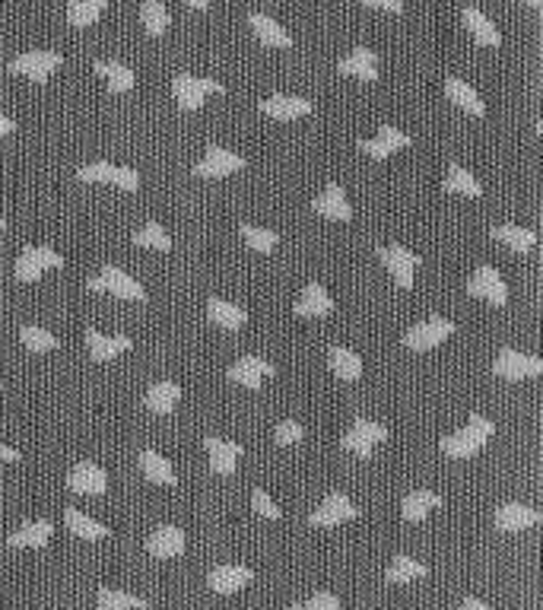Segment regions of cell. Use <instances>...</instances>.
Masks as SVG:
<instances>
[{
  "mask_svg": "<svg viewBox=\"0 0 543 610\" xmlns=\"http://www.w3.org/2000/svg\"><path fill=\"white\" fill-rule=\"evenodd\" d=\"M493 433H495V426L489 423L486 417L471 413V417H467V426L461 429V433H452L442 439V452H445L448 458H474V455L486 445Z\"/></svg>",
  "mask_w": 543,
  "mask_h": 610,
  "instance_id": "1",
  "label": "cell"
},
{
  "mask_svg": "<svg viewBox=\"0 0 543 610\" xmlns=\"http://www.w3.org/2000/svg\"><path fill=\"white\" fill-rule=\"evenodd\" d=\"M86 290H92V293H112V296L131 299V303H144V299H146V290L140 286V280H133L131 273H124V271H121V267H115V264H105L99 277L86 280Z\"/></svg>",
  "mask_w": 543,
  "mask_h": 610,
  "instance_id": "2",
  "label": "cell"
},
{
  "mask_svg": "<svg viewBox=\"0 0 543 610\" xmlns=\"http://www.w3.org/2000/svg\"><path fill=\"white\" fill-rule=\"evenodd\" d=\"M60 264H64V258H60L55 248L29 245V248H23L16 258V280L19 284H36L48 267H60Z\"/></svg>",
  "mask_w": 543,
  "mask_h": 610,
  "instance_id": "3",
  "label": "cell"
},
{
  "mask_svg": "<svg viewBox=\"0 0 543 610\" xmlns=\"http://www.w3.org/2000/svg\"><path fill=\"white\" fill-rule=\"evenodd\" d=\"M172 92H176V102L181 109L197 112L200 105H204L207 92H223V86H219L217 80H200V77H191V73H178V77L172 80Z\"/></svg>",
  "mask_w": 543,
  "mask_h": 610,
  "instance_id": "4",
  "label": "cell"
},
{
  "mask_svg": "<svg viewBox=\"0 0 543 610\" xmlns=\"http://www.w3.org/2000/svg\"><path fill=\"white\" fill-rule=\"evenodd\" d=\"M493 372L506 381H521V379H534V375H540L543 363L538 357H527V353H518V350H512V347H506V350H499V357H495Z\"/></svg>",
  "mask_w": 543,
  "mask_h": 610,
  "instance_id": "5",
  "label": "cell"
},
{
  "mask_svg": "<svg viewBox=\"0 0 543 610\" xmlns=\"http://www.w3.org/2000/svg\"><path fill=\"white\" fill-rule=\"evenodd\" d=\"M378 258H381V264L391 271L394 284H398L400 290H410L413 271H417V264H420V254H413L410 248H404V245H381Z\"/></svg>",
  "mask_w": 543,
  "mask_h": 610,
  "instance_id": "6",
  "label": "cell"
},
{
  "mask_svg": "<svg viewBox=\"0 0 543 610\" xmlns=\"http://www.w3.org/2000/svg\"><path fill=\"white\" fill-rule=\"evenodd\" d=\"M58 67H60L58 51H23V55L10 61V73H16V77H29V80H36V83H45Z\"/></svg>",
  "mask_w": 543,
  "mask_h": 610,
  "instance_id": "7",
  "label": "cell"
},
{
  "mask_svg": "<svg viewBox=\"0 0 543 610\" xmlns=\"http://www.w3.org/2000/svg\"><path fill=\"white\" fill-rule=\"evenodd\" d=\"M454 334V325L448 318H426L420 321V325H413L410 331L404 334V344L410 347V350H432V347H439L442 340H448Z\"/></svg>",
  "mask_w": 543,
  "mask_h": 610,
  "instance_id": "8",
  "label": "cell"
},
{
  "mask_svg": "<svg viewBox=\"0 0 543 610\" xmlns=\"http://www.w3.org/2000/svg\"><path fill=\"white\" fill-rule=\"evenodd\" d=\"M467 293H471V296H477V299H486V303H493V305H506L508 303V286H506L502 273L495 271L493 264L477 267V273L467 280Z\"/></svg>",
  "mask_w": 543,
  "mask_h": 610,
  "instance_id": "9",
  "label": "cell"
},
{
  "mask_svg": "<svg viewBox=\"0 0 543 610\" xmlns=\"http://www.w3.org/2000/svg\"><path fill=\"white\" fill-rule=\"evenodd\" d=\"M239 169H245V159H241L239 153L226 150V146H207V156L194 166V176L197 178H226Z\"/></svg>",
  "mask_w": 543,
  "mask_h": 610,
  "instance_id": "10",
  "label": "cell"
},
{
  "mask_svg": "<svg viewBox=\"0 0 543 610\" xmlns=\"http://www.w3.org/2000/svg\"><path fill=\"white\" fill-rule=\"evenodd\" d=\"M385 439H388V426L359 417L350 433L340 439V445H344L346 452H357L359 458H372V445H378V442H385Z\"/></svg>",
  "mask_w": 543,
  "mask_h": 610,
  "instance_id": "11",
  "label": "cell"
},
{
  "mask_svg": "<svg viewBox=\"0 0 543 610\" xmlns=\"http://www.w3.org/2000/svg\"><path fill=\"white\" fill-rule=\"evenodd\" d=\"M353 519H359V508L353 506L344 493H331L321 502V508H314L308 521H312L314 528H334L340 525V521H353Z\"/></svg>",
  "mask_w": 543,
  "mask_h": 610,
  "instance_id": "12",
  "label": "cell"
},
{
  "mask_svg": "<svg viewBox=\"0 0 543 610\" xmlns=\"http://www.w3.org/2000/svg\"><path fill=\"white\" fill-rule=\"evenodd\" d=\"M67 487H70V493H80V496H102L105 489H109V477H105L102 467L92 465V461H80V465L67 474Z\"/></svg>",
  "mask_w": 543,
  "mask_h": 610,
  "instance_id": "13",
  "label": "cell"
},
{
  "mask_svg": "<svg viewBox=\"0 0 543 610\" xmlns=\"http://www.w3.org/2000/svg\"><path fill=\"white\" fill-rule=\"evenodd\" d=\"M540 521L543 515L538 508L521 506V502H506V506H499L493 515V525L499 528V531H525V528H534L540 525Z\"/></svg>",
  "mask_w": 543,
  "mask_h": 610,
  "instance_id": "14",
  "label": "cell"
},
{
  "mask_svg": "<svg viewBox=\"0 0 543 610\" xmlns=\"http://www.w3.org/2000/svg\"><path fill=\"white\" fill-rule=\"evenodd\" d=\"M314 213L318 217H327V219H340V223H346V219L353 217V207H350V200H346V191H344V185L340 182H331L325 187V191L314 198Z\"/></svg>",
  "mask_w": 543,
  "mask_h": 610,
  "instance_id": "15",
  "label": "cell"
},
{
  "mask_svg": "<svg viewBox=\"0 0 543 610\" xmlns=\"http://www.w3.org/2000/svg\"><path fill=\"white\" fill-rule=\"evenodd\" d=\"M204 445H207V455H210V471L229 477V474L236 471L239 458H241V445H239V442L219 439V435H207Z\"/></svg>",
  "mask_w": 543,
  "mask_h": 610,
  "instance_id": "16",
  "label": "cell"
},
{
  "mask_svg": "<svg viewBox=\"0 0 543 610\" xmlns=\"http://www.w3.org/2000/svg\"><path fill=\"white\" fill-rule=\"evenodd\" d=\"M404 146H410V137H407L400 127H391V124L381 127L375 140H359V150L372 159H388L391 153L404 150Z\"/></svg>",
  "mask_w": 543,
  "mask_h": 610,
  "instance_id": "17",
  "label": "cell"
},
{
  "mask_svg": "<svg viewBox=\"0 0 543 610\" xmlns=\"http://www.w3.org/2000/svg\"><path fill=\"white\" fill-rule=\"evenodd\" d=\"M271 375H277V369L267 363L264 357H241L239 363L229 369V381L245 385V388H261L264 379H271Z\"/></svg>",
  "mask_w": 543,
  "mask_h": 610,
  "instance_id": "18",
  "label": "cell"
},
{
  "mask_svg": "<svg viewBox=\"0 0 543 610\" xmlns=\"http://www.w3.org/2000/svg\"><path fill=\"white\" fill-rule=\"evenodd\" d=\"M146 550H150L156 560H176V556L185 553V531L176 525H163L150 534L146 540Z\"/></svg>",
  "mask_w": 543,
  "mask_h": 610,
  "instance_id": "19",
  "label": "cell"
},
{
  "mask_svg": "<svg viewBox=\"0 0 543 610\" xmlns=\"http://www.w3.org/2000/svg\"><path fill=\"white\" fill-rule=\"evenodd\" d=\"M254 579V573L248 566H217L207 575V585L217 594H236L239 588H245Z\"/></svg>",
  "mask_w": 543,
  "mask_h": 610,
  "instance_id": "20",
  "label": "cell"
},
{
  "mask_svg": "<svg viewBox=\"0 0 543 610\" xmlns=\"http://www.w3.org/2000/svg\"><path fill=\"white\" fill-rule=\"evenodd\" d=\"M293 312L302 315V318H325V315L334 312V303L331 296H327V290L318 284V280H312V284L302 290L299 303L293 305Z\"/></svg>",
  "mask_w": 543,
  "mask_h": 610,
  "instance_id": "21",
  "label": "cell"
},
{
  "mask_svg": "<svg viewBox=\"0 0 543 610\" xmlns=\"http://www.w3.org/2000/svg\"><path fill=\"white\" fill-rule=\"evenodd\" d=\"M261 112L267 118H277V122H293V118H302L312 112V102L302 96H271L261 102Z\"/></svg>",
  "mask_w": 543,
  "mask_h": 610,
  "instance_id": "22",
  "label": "cell"
},
{
  "mask_svg": "<svg viewBox=\"0 0 543 610\" xmlns=\"http://www.w3.org/2000/svg\"><path fill=\"white\" fill-rule=\"evenodd\" d=\"M86 347H90V357L96 359V363H109V359H115L118 353L131 350L133 340L124 337V334H118V337H105V334H99V331H86Z\"/></svg>",
  "mask_w": 543,
  "mask_h": 610,
  "instance_id": "23",
  "label": "cell"
},
{
  "mask_svg": "<svg viewBox=\"0 0 543 610\" xmlns=\"http://www.w3.org/2000/svg\"><path fill=\"white\" fill-rule=\"evenodd\" d=\"M337 70L344 73V77H357V80L372 83V80H378V58H375L372 48H357L337 64Z\"/></svg>",
  "mask_w": 543,
  "mask_h": 610,
  "instance_id": "24",
  "label": "cell"
},
{
  "mask_svg": "<svg viewBox=\"0 0 543 610\" xmlns=\"http://www.w3.org/2000/svg\"><path fill=\"white\" fill-rule=\"evenodd\" d=\"M207 318L223 327V331H239V327L248 325L245 308L236 303H226V299H210V303H207Z\"/></svg>",
  "mask_w": 543,
  "mask_h": 610,
  "instance_id": "25",
  "label": "cell"
},
{
  "mask_svg": "<svg viewBox=\"0 0 543 610\" xmlns=\"http://www.w3.org/2000/svg\"><path fill=\"white\" fill-rule=\"evenodd\" d=\"M248 26H251L254 36H258L264 45H271V48H290L293 45L290 32H286L277 19L264 16V13H251V16H248Z\"/></svg>",
  "mask_w": 543,
  "mask_h": 610,
  "instance_id": "26",
  "label": "cell"
},
{
  "mask_svg": "<svg viewBox=\"0 0 543 610\" xmlns=\"http://www.w3.org/2000/svg\"><path fill=\"white\" fill-rule=\"evenodd\" d=\"M51 534H55V525H51L48 519L26 521L23 528H16V531L6 538V544L10 547H45L51 540Z\"/></svg>",
  "mask_w": 543,
  "mask_h": 610,
  "instance_id": "27",
  "label": "cell"
},
{
  "mask_svg": "<svg viewBox=\"0 0 543 610\" xmlns=\"http://www.w3.org/2000/svg\"><path fill=\"white\" fill-rule=\"evenodd\" d=\"M461 19H464L467 32H471L474 38H477V45H486V48H499L502 45V36L499 29H495L493 23H489L486 16L477 10V6H464V13H461Z\"/></svg>",
  "mask_w": 543,
  "mask_h": 610,
  "instance_id": "28",
  "label": "cell"
},
{
  "mask_svg": "<svg viewBox=\"0 0 543 610\" xmlns=\"http://www.w3.org/2000/svg\"><path fill=\"white\" fill-rule=\"evenodd\" d=\"M445 96L452 99L458 109H464V112H471V115H486V105H483V99L477 96V90L474 86H467L464 80H458V77H448L445 80Z\"/></svg>",
  "mask_w": 543,
  "mask_h": 610,
  "instance_id": "29",
  "label": "cell"
},
{
  "mask_svg": "<svg viewBox=\"0 0 543 610\" xmlns=\"http://www.w3.org/2000/svg\"><path fill=\"white\" fill-rule=\"evenodd\" d=\"M140 471H144V477L150 480V484H159V487L176 484V471H172L169 458H163V455L153 452V448L140 452Z\"/></svg>",
  "mask_w": 543,
  "mask_h": 610,
  "instance_id": "30",
  "label": "cell"
},
{
  "mask_svg": "<svg viewBox=\"0 0 543 610\" xmlns=\"http://www.w3.org/2000/svg\"><path fill=\"white\" fill-rule=\"evenodd\" d=\"M442 506V496L432 493V489H413V493L404 496L400 502V512H404L407 521H422L432 508Z\"/></svg>",
  "mask_w": 543,
  "mask_h": 610,
  "instance_id": "31",
  "label": "cell"
},
{
  "mask_svg": "<svg viewBox=\"0 0 543 610\" xmlns=\"http://www.w3.org/2000/svg\"><path fill=\"white\" fill-rule=\"evenodd\" d=\"M493 239L502 245H508L515 254H527L534 245H538V236H534V230H525V226H512V223H502L493 230Z\"/></svg>",
  "mask_w": 543,
  "mask_h": 610,
  "instance_id": "32",
  "label": "cell"
},
{
  "mask_svg": "<svg viewBox=\"0 0 543 610\" xmlns=\"http://www.w3.org/2000/svg\"><path fill=\"white\" fill-rule=\"evenodd\" d=\"M327 363H331V372L337 375L340 381H359L362 375V359L346 347H331L327 350Z\"/></svg>",
  "mask_w": 543,
  "mask_h": 610,
  "instance_id": "33",
  "label": "cell"
},
{
  "mask_svg": "<svg viewBox=\"0 0 543 610\" xmlns=\"http://www.w3.org/2000/svg\"><path fill=\"white\" fill-rule=\"evenodd\" d=\"M96 73L105 80V86H109L112 92H131L133 83H137L133 70L121 61H96Z\"/></svg>",
  "mask_w": 543,
  "mask_h": 610,
  "instance_id": "34",
  "label": "cell"
},
{
  "mask_svg": "<svg viewBox=\"0 0 543 610\" xmlns=\"http://www.w3.org/2000/svg\"><path fill=\"white\" fill-rule=\"evenodd\" d=\"M109 10V0H70L67 4V23L86 29V26L96 23L102 13Z\"/></svg>",
  "mask_w": 543,
  "mask_h": 610,
  "instance_id": "35",
  "label": "cell"
},
{
  "mask_svg": "<svg viewBox=\"0 0 543 610\" xmlns=\"http://www.w3.org/2000/svg\"><path fill=\"white\" fill-rule=\"evenodd\" d=\"M178 398H181V388L176 381H156V385L146 391L144 404L150 407L153 413H172L178 404Z\"/></svg>",
  "mask_w": 543,
  "mask_h": 610,
  "instance_id": "36",
  "label": "cell"
},
{
  "mask_svg": "<svg viewBox=\"0 0 543 610\" xmlns=\"http://www.w3.org/2000/svg\"><path fill=\"white\" fill-rule=\"evenodd\" d=\"M426 575H429V569L413 560V556H394V562L385 573V582L388 585H407V582L426 579Z\"/></svg>",
  "mask_w": 543,
  "mask_h": 610,
  "instance_id": "37",
  "label": "cell"
},
{
  "mask_svg": "<svg viewBox=\"0 0 543 610\" xmlns=\"http://www.w3.org/2000/svg\"><path fill=\"white\" fill-rule=\"evenodd\" d=\"M64 521H67V528H70V534H77V538H83V540H102L105 534H109V528L99 525V521L90 519V515H83L80 508H67Z\"/></svg>",
  "mask_w": 543,
  "mask_h": 610,
  "instance_id": "38",
  "label": "cell"
},
{
  "mask_svg": "<svg viewBox=\"0 0 543 610\" xmlns=\"http://www.w3.org/2000/svg\"><path fill=\"white\" fill-rule=\"evenodd\" d=\"M140 19H144V26H146V32L150 36H165V29H169V23H172V16H169V10L163 6V0H144V6H140Z\"/></svg>",
  "mask_w": 543,
  "mask_h": 610,
  "instance_id": "39",
  "label": "cell"
},
{
  "mask_svg": "<svg viewBox=\"0 0 543 610\" xmlns=\"http://www.w3.org/2000/svg\"><path fill=\"white\" fill-rule=\"evenodd\" d=\"M442 187L452 191V194H467V198H480L483 194V185L464 169V166H452L448 176H445V182H442Z\"/></svg>",
  "mask_w": 543,
  "mask_h": 610,
  "instance_id": "40",
  "label": "cell"
},
{
  "mask_svg": "<svg viewBox=\"0 0 543 610\" xmlns=\"http://www.w3.org/2000/svg\"><path fill=\"white\" fill-rule=\"evenodd\" d=\"M133 245H137V248H153V251H172L169 232H165L159 223H146L144 230L133 232Z\"/></svg>",
  "mask_w": 543,
  "mask_h": 610,
  "instance_id": "41",
  "label": "cell"
},
{
  "mask_svg": "<svg viewBox=\"0 0 543 610\" xmlns=\"http://www.w3.org/2000/svg\"><path fill=\"white\" fill-rule=\"evenodd\" d=\"M239 232H241V239H245V242L261 254H271L280 242V236L273 230H261V226H251V223H241Z\"/></svg>",
  "mask_w": 543,
  "mask_h": 610,
  "instance_id": "42",
  "label": "cell"
},
{
  "mask_svg": "<svg viewBox=\"0 0 543 610\" xmlns=\"http://www.w3.org/2000/svg\"><path fill=\"white\" fill-rule=\"evenodd\" d=\"M19 337H23V347L32 353H48L58 347V337L51 331H45V327H36V325H26L19 327Z\"/></svg>",
  "mask_w": 543,
  "mask_h": 610,
  "instance_id": "43",
  "label": "cell"
},
{
  "mask_svg": "<svg viewBox=\"0 0 543 610\" xmlns=\"http://www.w3.org/2000/svg\"><path fill=\"white\" fill-rule=\"evenodd\" d=\"M99 610H127V607H150L146 598H137V594H124V592H112V588H102L96 598Z\"/></svg>",
  "mask_w": 543,
  "mask_h": 610,
  "instance_id": "44",
  "label": "cell"
},
{
  "mask_svg": "<svg viewBox=\"0 0 543 610\" xmlns=\"http://www.w3.org/2000/svg\"><path fill=\"white\" fill-rule=\"evenodd\" d=\"M290 610H340V598L331 592H318L312 594L308 601H296Z\"/></svg>",
  "mask_w": 543,
  "mask_h": 610,
  "instance_id": "45",
  "label": "cell"
},
{
  "mask_svg": "<svg viewBox=\"0 0 543 610\" xmlns=\"http://www.w3.org/2000/svg\"><path fill=\"white\" fill-rule=\"evenodd\" d=\"M112 176V163H105V159H96V163L83 166V169L77 172V178L83 185H96V182H109Z\"/></svg>",
  "mask_w": 543,
  "mask_h": 610,
  "instance_id": "46",
  "label": "cell"
},
{
  "mask_svg": "<svg viewBox=\"0 0 543 610\" xmlns=\"http://www.w3.org/2000/svg\"><path fill=\"white\" fill-rule=\"evenodd\" d=\"M109 182L121 187V191H137L140 187V176L133 169H127V166H112V176Z\"/></svg>",
  "mask_w": 543,
  "mask_h": 610,
  "instance_id": "47",
  "label": "cell"
},
{
  "mask_svg": "<svg viewBox=\"0 0 543 610\" xmlns=\"http://www.w3.org/2000/svg\"><path fill=\"white\" fill-rule=\"evenodd\" d=\"M302 426L296 423V420H283L277 429H273V439L280 442V445H296V442H302Z\"/></svg>",
  "mask_w": 543,
  "mask_h": 610,
  "instance_id": "48",
  "label": "cell"
},
{
  "mask_svg": "<svg viewBox=\"0 0 543 610\" xmlns=\"http://www.w3.org/2000/svg\"><path fill=\"white\" fill-rule=\"evenodd\" d=\"M251 508L258 515H264V519H280V508L273 506V499L264 493V489H254L251 493Z\"/></svg>",
  "mask_w": 543,
  "mask_h": 610,
  "instance_id": "49",
  "label": "cell"
},
{
  "mask_svg": "<svg viewBox=\"0 0 543 610\" xmlns=\"http://www.w3.org/2000/svg\"><path fill=\"white\" fill-rule=\"evenodd\" d=\"M366 6H375V10H388V13H404V0H359Z\"/></svg>",
  "mask_w": 543,
  "mask_h": 610,
  "instance_id": "50",
  "label": "cell"
},
{
  "mask_svg": "<svg viewBox=\"0 0 543 610\" xmlns=\"http://www.w3.org/2000/svg\"><path fill=\"white\" fill-rule=\"evenodd\" d=\"M13 131H16V122H13V118H6V115H0V140L10 137Z\"/></svg>",
  "mask_w": 543,
  "mask_h": 610,
  "instance_id": "51",
  "label": "cell"
},
{
  "mask_svg": "<svg viewBox=\"0 0 543 610\" xmlns=\"http://www.w3.org/2000/svg\"><path fill=\"white\" fill-rule=\"evenodd\" d=\"M461 607H464V610H489L486 601H480V598H464V601H461Z\"/></svg>",
  "mask_w": 543,
  "mask_h": 610,
  "instance_id": "52",
  "label": "cell"
},
{
  "mask_svg": "<svg viewBox=\"0 0 543 610\" xmlns=\"http://www.w3.org/2000/svg\"><path fill=\"white\" fill-rule=\"evenodd\" d=\"M0 461H19V452H16V448H10V445H4V442H0Z\"/></svg>",
  "mask_w": 543,
  "mask_h": 610,
  "instance_id": "53",
  "label": "cell"
},
{
  "mask_svg": "<svg viewBox=\"0 0 543 610\" xmlns=\"http://www.w3.org/2000/svg\"><path fill=\"white\" fill-rule=\"evenodd\" d=\"M187 6H191V10H207V6H210V0H185Z\"/></svg>",
  "mask_w": 543,
  "mask_h": 610,
  "instance_id": "54",
  "label": "cell"
},
{
  "mask_svg": "<svg viewBox=\"0 0 543 610\" xmlns=\"http://www.w3.org/2000/svg\"><path fill=\"white\" fill-rule=\"evenodd\" d=\"M527 6H534V10H543V0H525Z\"/></svg>",
  "mask_w": 543,
  "mask_h": 610,
  "instance_id": "55",
  "label": "cell"
},
{
  "mask_svg": "<svg viewBox=\"0 0 543 610\" xmlns=\"http://www.w3.org/2000/svg\"><path fill=\"white\" fill-rule=\"evenodd\" d=\"M4 230H6V219H4V213H0V232H4Z\"/></svg>",
  "mask_w": 543,
  "mask_h": 610,
  "instance_id": "56",
  "label": "cell"
},
{
  "mask_svg": "<svg viewBox=\"0 0 543 610\" xmlns=\"http://www.w3.org/2000/svg\"><path fill=\"white\" fill-rule=\"evenodd\" d=\"M0 391H4V381H0Z\"/></svg>",
  "mask_w": 543,
  "mask_h": 610,
  "instance_id": "57",
  "label": "cell"
}]
</instances>
